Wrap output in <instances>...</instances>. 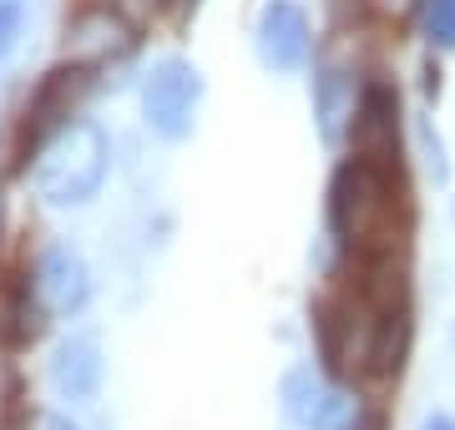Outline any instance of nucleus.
Returning a JSON list of instances; mask_svg holds the SVG:
<instances>
[{
    "label": "nucleus",
    "mask_w": 455,
    "mask_h": 430,
    "mask_svg": "<svg viewBox=\"0 0 455 430\" xmlns=\"http://www.w3.org/2000/svg\"><path fill=\"white\" fill-rule=\"evenodd\" d=\"M400 330L405 319L395 315L385 299L355 289L324 315V354L334 360L339 375H385L400 364Z\"/></svg>",
    "instance_id": "nucleus-1"
},
{
    "label": "nucleus",
    "mask_w": 455,
    "mask_h": 430,
    "mask_svg": "<svg viewBox=\"0 0 455 430\" xmlns=\"http://www.w3.org/2000/svg\"><path fill=\"white\" fill-rule=\"evenodd\" d=\"M329 218L334 233L355 253L385 249L395 238V182L385 163L355 157L349 167H339V178L329 187Z\"/></svg>",
    "instance_id": "nucleus-2"
},
{
    "label": "nucleus",
    "mask_w": 455,
    "mask_h": 430,
    "mask_svg": "<svg viewBox=\"0 0 455 430\" xmlns=\"http://www.w3.org/2000/svg\"><path fill=\"white\" fill-rule=\"evenodd\" d=\"M107 132L97 122H71L61 137H51L41 147V167H36V193L51 208H76V203L97 198L101 178H107Z\"/></svg>",
    "instance_id": "nucleus-3"
},
{
    "label": "nucleus",
    "mask_w": 455,
    "mask_h": 430,
    "mask_svg": "<svg viewBox=\"0 0 455 430\" xmlns=\"http://www.w3.org/2000/svg\"><path fill=\"white\" fill-rule=\"evenodd\" d=\"M197 97H203V76H197L193 61L182 56H167L157 67L147 71L142 82V116L147 127L167 142L193 132V112H197Z\"/></svg>",
    "instance_id": "nucleus-4"
},
{
    "label": "nucleus",
    "mask_w": 455,
    "mask_h": 430,
    "mask_svg": "<svg viewBox=\"0 0 455 430\" xmlns=\"http://www.w3.org/2000/svg\"><path fill=\"white\" fill-rule=\"evenodd\" d=\"M92 86V67H61L51 71L41 92L31 97V112H26V152L46 147L51 137H61L71 127V107L86 97Z\"/></svg>",
    "instance_id": "nucleus-5"
},
{
    "label": "nucleus",
    "mask_w": 455,
    "mask_h": 430,
    "mask_svg": "<svg viewBox=\"0 0 455 430\" xmlns=\"http://www.w3.org/2000/svg\"><path fill=\"white\" fill-rule=\"evenodd\" d=\"M259 61L268 71H299L309 61V16L293 0H268L259 11Z\"/></svg>",
    "instance_id": "nucleus-6"
},
{
    "label": "nucleus",
    "mask_w": 455,
    "mask_h": 430,
    "mask_svg": "<svg viewBox=\"0 0 455 430\" xmlns=\"http://www.w3.org/2000/svg\"><path fill=\"white\" fill-rule=\"evenodd\" d=\"M36 294L51 315H76L86 299H92V274H86V259L71 243H51L36 264Z\"/></svg>",
    "instance_id": "nucleus-7"
},
{
    "label": "nucleus",
    "mask_w": 455,
    "mask_h": 430,
    "mask_svg": "<svg viewBox=\"0 0 455 430\" xmlns=\"http://www.w3.org/2000/svg\"><path fill=\"white\" fill-rule=\"evenodd\" d=\"M132 46V20H122L112 5H97V11H82V16L66 26V51L86 61H107L116 51Z\"/></svg>",
    "instance_id": "nucleus-8"
},
{
    "label": "nucleus",
    "mask_w": 455,
    "mask_h": 430,
    "mask_svg": "<svg viewBox=\"0 0 455 430\" xmlns=\"http://www.w3.org/2000/svg\"><path fill=\"white\" fill-rule=\"evenodd\" d=\"M51 385L61 400H92L101 390V354L92 339H66L56 354H51Z\"/></svg>",
    "instance_id": "nucleus-9"
},
{
    "label": "nucleus",
    "mask_w": 455,
    "mask_h": 430,
    "mask_svg": "<svg viewBox=\"0 0 455 430\" xmlns=\"http://www.w3.org/2000/svg\"><path fill=\"white\" fill-rule=\"evenodd\" d=\"M324 400H329V390L314 380L309 364L304 370H289V380H283V415H289L293 426H314V415H319Z\"/></svg>",
    "instance_id": "nucleus-10"
},
{
    "label": "nucleus",
    "mask_w": 455,
    "mask_h": 430,
    "mask_svg": "<svg viewBox=\"0 0 455 430\" xmlns=\"http://www.w3.org/2000/svg\"><path fill=\"white\" fill-rule=\"evenodd\" d=\"M359 400L349 395H329L324 405H319V415H314V426L309 430H359Z\"/></svg>",
    "instance_id": "nucleus-11"
},
{
    "label": "nucleus",
    "mask_w": 455,
    "mask_h": 430,
    "mask_svg": "<svg viewBox=\"0 0 455 430\" xmlns=\"http://www.w3.org/2000/svg\"><path fill=\"white\" fill-rule=\"evenodd\" d=\"M425 31H430L435 46L455 51V0H430V11H425Z\"/></svg>",
    "instance_id": "nucleus-12"
},
{
    "label": "nucleus",
    "mask_w": 455,
    "mask_h": 430,
    "mask_svg": "<svg viewBox=\"0 0 455 430\" xmlns=\"http://www.w3.org/2000/svg\"><path fill=\"white\" fill-rule=\"evenodd\" d=\"M107 5H112L122 20H142V16H152V11H157V0H107Z\"/></svg>",
    "instance_id": "nucleus-13"
},
{
    "label": "nucleus",
    "mask_w": 455,
    "mask_h": 430,
    "mask_svg": "<svg viewBox=\"0 0 455 430\" xmlns=\"http://www.w3.org/2000/svg\"><path fill=\"white\" fill-rule=\"evenodd\" d=\"M16 31H20V11L16 5H0V51L16 41Z\"/></svg>",
    "instance_id": "nucleus-14"
},
{
    "label": "nucleus",
    "mask_w": 455,
    "mask_h": 430,
    "mask_svg": "<svg viewBox=\"0 0 455 430\" xmlns=\"http://www.w3.org/2000/svg\"><path fill=\"white\" fill-rule=\"evenodd\" d=\"M31 430H76V426H71L66 415H56V410H41V415H36V426H31Z\"/></svg>",
    "instance_id": "nucleus-15"
},
{
    "label": "nucleus",
    "mask_w": 455,
    "mask_h": 430,
    "mask_svg": "<svg viewBox=\"0 0 455 430\" xmlns=\"http://www.w3.org/2000/svg\"><path fill=\"white\" fill-rule=\"evenodd\" d=\"M420 430H455V415H445V410L425 415V420H420Z\"/></svg>",
    "instance_id": "nucleus-16"
},
{
    "label": "nucleus",
    "mask_w": 455,
    "mask_h": 430,
    "mask_svg": "<svg viewBox=\"0 0 455 430\" xmlns=\"http://www.w3.org/2000/svg\"><path fill=\"white\" fill-rule=\"evenodd\" d=\"M374 5H385V11H395V16H405V11H415V0H374Z\"/></svg>",
    "instance_id": "nucleus-17"
}]
</instances>
